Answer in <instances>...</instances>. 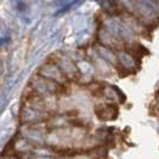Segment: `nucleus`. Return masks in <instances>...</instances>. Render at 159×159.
<instances>
[{"label": "nucleus", "mask_w": 159, "mask_h": 159, "mask_svg": "<svg viewBox=\"0 0 159 159\" xmlns=\"http://www.w3.org/2000/svg\"><path fill=\"white\" fill-rule=\"evenodd\" d=\"M96 115L98 116V119L102 120V121H110V120L116 119L117 110H116L115 107L108 105V104L98 105L96 108Z\"/></svg>", "instance_id": "nucleus-1"}, {"label": "nucleus", "mask_w": 159, "mask_h": 159, "mask_svg": "<svg viewBox=\"0 0 159 159\" xmlns=\"http://www.w3.org/2000/svg\"><path fill=\"white\" fill-rule=\"evenodd\" d=\"M31 143L29 140H26L25 138H19L16 141V145H15V148H16L17 152H20V153H24V152L29 151L31 148Z\"/></svg>", "instance_id": "nucleus-2"}]
</instances>
